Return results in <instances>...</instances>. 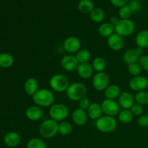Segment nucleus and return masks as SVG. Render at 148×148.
<instances>
[{
  "label": "nucleus",
  "instance_id": "8",
  "mask_svg": "<svg viewBox=\"0 0 148 148\" xmlns=\"http://www.w3.org/2000/svg\"><path fill=\"white\" fill-rule=\"evenodd\" d=\"M101 108H102L103 113L106 116H109L114 117L116 116H118L119 113L120 112V106L119 104L118 101L116 100L106 99L102 101L101 103Z\"/></svg>",
  "mask_w": 148,
  "mask_h": 148
},
{
  "label": "nucleus",
  "instance_id": "6",
  "mask_svg": "<svg viewBox=\"0 0 148 148\" xmlns=\"http://www.w3.org/2000/svg\"><path fill=\"white\" fill-rule=\"evenodd\" d=\"M69 108L62 103L53 104L49 109V116L51 119L57 122H61L66 119L69 116Z\"/></svg>",
  "mask_w": 148,
  "mask_h": 148
},
{
  "label": "nucleus",
  "instance_id": "9",
  "mask_svg": "<svg viewBox=\"0 0 148 148\" xmlns=\"http://www.w3.org/2000/svg\"><path fill=\"white\" fill-rule=\"evenodd\" d=\"M109 77L105 72H97L92 77V86L96 90L103 91L109 85Z\"/></svg>",
  "mask_w": 148,
  "mask_h": 148
},
{
  "label": "nucleus",
  "instance_id": "14",
  "mask_svg": "<svg viewBox=\"0 0 148 148\" xmlns=\"http://www.w3.org/2000/svg\"><path fill=\"white\" fill-rule=\"evenodd\" d=\"M134 102H135L134 96L130 92L124 91L121 92L118 98L119 104L123 109H130L131 107L134 105Z\"/></svg>",
  "mask_w": 148,
  "mask_h": 148
},
{
  "label": "nucleus",
  "instance_id": "7",
  "mask_svg": "<svg viewBox=\"0 0 148 148\" xmlns=\"http://www.w3.org/2000/svg\"><path fill=\"white\" fill-rule=\"evenodd\" d=\"M135 28V24L130 19L120 20L118 24L115 26V33L123 38L129 37L134 33Z\"/></svg>",
  "mask_w": 148,
  "mask_h": 148
},
{
  "label": "nucleus",
  "instance_id": "12",
  "mask_svg": "<svg viewBox=\"0 0 148 148\" xmlns=\"http://www.w3.org/2000/svg\"><path fill=\"white\" fill-rule=\"evenodd\" d=\"M129 86L130 89L136 92L145 90L148 88V79L142 75L133 77L130 80Z\"/></svg>",
  "mask_w": 148,
  "mask_h": 148
},
{
  "label": "nucleus",
  "instance_id": "11",
  "mask_svg": "<svg viewBox=\"0 0 148 148\" xmlns=\"http://www.w3.org/2000/svg\"><path fill=\"white\" fill-rule=\"evenodd\" d=\"M63 46L69 54H73L80 50L81 41L76 36H69L64 40Z\"/></svg>",
  "mask_w": 148,
  "mask_h": 148
},
{
  "label": "nucleus",
  "instance_id": "38",
  "mask_svg": "<svg viewBox=\"0 0 148 148\" xmlns=\"http://www.w3.org/2000/svg\"><path fill=\"white\" fill-rule=\"evenodd\" d=\"M138 63L140 65L143 70L145 71V72H148V55L143 54L140 57Z\"/></svg>",
  "mask_w": 148,
  "mask_h": 148
},
{
  "label": "nucleus",
  "instance_id": "32",
  "mask_svg": "<svg viewBox=\"0 0 148 148\" xmlns=\"http://www.w3.org/2000/svg\"><path fill=\"white\" fill-rule=\"evenodd\" d=\"M27 148H47L46 143L40 138H31L27 143Z\"/></svg>",
  "mask_w": 148,
  "mask_h": 148
},
{
  "label": "nucleus",
  "instance_id": "29",
  "mask_svg": "<svg viewBox=\"0 0 148 148\" xmlns=\"http://www.w3.org/2000/svg\"><path fill=\"white\" fill-rule=\"evenodd\" d=\"M14 63V57L8 53H2L0 54V67H10Z\"/></svg>",
  "mask_w": 148,
  "mask_h": 148
},
{
  "label": "nucleus",
  "instance_id": "40",
  "mask_svg": "<svg viewBox=\"0 0 148 148\" xmlns=\"http://www.w3.org/2000/svg\"><path fill=\"white\" fill-rule=\"evenodd\" d=\"M137 124L142 128L148 127V115H142L137 119Z\"/></svg>",
  "mask_w": 148,
  "mask_h": 148
},
{
  "label": "nucleus",
  "instance_id": "26",
  "mask_svg": "<svg viewBox=\"0 0 148 148\" xmlns=\"http://www.w3.org/2000/svg\"><path fill=\"white\" fill-rule=\"evenodd\" d=\"M134 115L130 109H122L118 114L119 121L124 124H128L132 122Z\"/></svg>",
  "mask_w": 148,
  "mask_h": 148
},
{
  "label": "nucleus",
  "instance_id": "18",
  "mask_svg": "<svg viewBox=\"0 0 148 148\" xmlns=\"http://www.w3.org/2000/svg\"><path fill=\"white\" fill-rule=\"evenodd\" d=\"M93 68H92V64L87 62V63H82L79 64L78 66L77 72V75H79V77L82 79H89L93 75Z\"/></svg>",
  "mask_w": 148,
  "mask_h": 148
},
{
  "label": "nucleus",
  "instance_id": "36",
  "mask_svg": "<svg viewBox=\"0 0 148 148\" xmlns=\"http://www.w3.org/2000/svg\"><path fill=\"white\" fill-rule=\"evenodd\" d=\"M130 110H131L133 115L135 116H140L143 115V113H144L143 106L140 105L137 103H134V105L131 107Z\"/></svg>",
  "mask_w": 148,
  "mask_h": 148
},
{
  "label": "nucleus",
  "instance_id": "20",
  "mask_svg": "<svg viewBox=\"0 0 148 148\" xmlns=\"http://www.w3.org/2000/svg\"><path fill=\"white\" fill-rule=\"evenodd\" d=\"M4 142L7 146L10 147H15L20 145L21 142L20 135L16 132H10L5 135Z\"/></svg>",
  "mask_w": 148,
  "mask_h": 148
},
{
  "label": "nucleus",
  "instance_id": "37",
  "mask_svg": "<svg viewBox=\"0 0 148 148\" xmlns=\"http://www.w3.org/2000/svg\"><path fill=\"white\" fill-rule=\"evenodd\" d=\"M127 5L130 7L132 12H137L141 9V1L140 0H130Z\"/></svg>",
  "mask_w": 148,
  "mask_h": 148
},
{
  "label": "nucleus",
  "instance_id": "1",
  "mask_svg": "<svg viewBox=\"0 0 148 148\" xmlns=\"http://www.w3.org/2000/svg\"><path fill=\"white\" fill-rule=\"evenodd\" d=\"M32 99L36 105L40 107H49L53 105L54 102V95L53 92L49 89L41 88L32 96Z\"/></svg>",
  "mask_w": 148,
  "mask_h": 148
},
{
  "label": "nucleus",
  "instance_id": "2",
  "mask_svg": "<svg viewBox=\"0 0 148 148\" xmlns=\"http://www.w3.org/2000/svg\"><path fill=\"white\" fill-rule=\"evenodd\" d=\"M66 93L69 100L72 101H79L86 97L88 89L82 82H74L70 84L66 91Z\"/></svg>",
  "mask_w": 148,
  "mask_h": 148
},
{
  "label": "nucleus",
  "instance_id": "4",
  "mask_svg": "<svg viewBox=\"0 0 148 148\" xmlns=\"http://www.w3.org/2000/svg\"><path fill=\"white\" fill-rule=\"evenodd\" d=\"M95 127L101 132L111 133L116 129L117 121L114 117L104 115L95 121Z\"/></svg>",
  "mask_w": 148,
  "mask_h": 148
},
{
  "label": "nucleus",
  "instance_id": "28",
  "mask_svg": "<svg viewBox=\"0 0 148 148\" xmlns=\"http://www.w3.org/2000/svg\"><path fill=\"white\" fill-rule=\"evenodd\" d=\"M92 66L96 72H103L106 67V62L101 56H98L93 59Z\"/></svg>",
  "mask_w": 148,
  "mask_h": 148
},
{
  "label": "nucleus",
  "instance_id": "42",
  "mask_svg": "<svg viewBox=\"0 0 148 148\" xmlns=\"http://www.w3.org/2000/svg\"><path fill=\"white\" fill-rule=\"evenodd\" d=\"M119 21H120V19L117 17H112L111 18V20H110V23H111L114 27L118 24Z\"/></svg>",
  "mask_w": 148,
  "mask_h": 148
},
{
  "label": "nucleus",
  "instance_id": "15",
  "mask_svg": "<svg viewBox=\"0 0 148 148\" xmlns=\"http://www.w3.org/2000/svg\"><path fill=\"white\" fill-rule=\"evenodd\" d=\"M108 46L111 50L119 51L121 50L124 46V40L122 36H119L116 33H114L107 38Z\"/></svg>",
  "mask_w": 148,
  "mask_h": 148
},
{
  "label": "nucleus",
  "instance_id": "16",
  "mask_svg": "<svg viewBox=\"0 0 148 148\" xmlns=\"http://www.w3.org/2000/svg\"><path fill=\"white\" fill-rule=\"evenodd\" d=\"M44 115V111L41 107L37 105L28 107L25 111V116L32 121H37L41 119Z\"/></svg>",
  "mask_w": 148,
  "mask_h": 148
},
{
  "label": "nucleus",
  "instance_id": "10",
  "mask_svg": "<svg viewBox=\"0 0 148 148\" xmlns=\"http://www.w3.org/2000/svg\"><path fill=\"white\" fill-rule=\"evenodd\" d=\"M143 51L144 49L140 47L128 49L123 54V62L127 65L130 64L137 63L140 57L143 55V52H144Z\"/></svg>",
  "mask_w": 148,
  "mask_h": 148
},
{
  "label": "nucleus",
  "instance_id": "5",
  "mask_svg": "<svg viewBox=\"0 0 148 148\" xmlns=\"http://www.w3.org/2000/svg\"><path fill=\"white\" fill-rule=\"evenodd\" d=\"M69 80L68 77L62 74L53 75L49 79V85L53 91L57 92H66L69 88Z\"/></svg>",
  "mask_w": 148,
  "mask_h": 148
},
{
  "label": "nucleus",
  "instance_id": "39",
  "mask_svg": "<svg viewBox=\"0 0 148 148\" xmlns=\"http://www.w3.org/2000/svg\"><path fill=\"white\" fill-rule=\"evenodd\" d=\"M78 102H79V103H78L79 108H80L81 109L85 110V111H87V110L88 109V108H89L91 104L90 100L88 98H87V97H85V98L81 99L80 101H78Z\"/></svg>",
  "mask_w": 148,
  "mask_h": 148
},
{
  "label": "nucleus",
  "instance_id": "34",
  "mask_svg": "<svg viewBox=\"0 0 148 148\" xmlns=\"http://www.w3.org/2000/svg\"><path fill=\"white\" fill-rule=\"evenodd\" d=\"M132 13V11L127 4L121 7L119 10V16L121 20H128L131 17Z\"/></svg>",
  "mask_w": 148,
  "mask_h": 148
},
{
  "label": "nucleus",
  "instance_id": "31",
  "mask_svg": "<svg viewBox=\"0 0 148 148\" xmlns=\"http://www.w3.org/2000/svg\"><path fill=\"white\" fill-rule=\"evenodd\" d=\"M72 132V126L69 122L66 121H61L59 123L58 132L63 136L69 135Z\"/></svg>",
  "mask_w": 148,
  "mask_h": 148
},
{
  "label": "nucleus",
  "instance_id": "3",
  "mask_svg": "<svg viewBox=\"0 0 148 148\" xmlns=\"http://www.w3.org/2000/svg\"><path fill=\"white\" fill-rule=\"evenodd\" d=\"M59 123L52 119L45 120L40 124L38 128V132L42 137L51 139L56 136L58 132Z\"/></svg>",
  "mask_w": 148,
  "mask_h": 148
},
{
  "label": "nucleus",
  "instance_id": "33",
  "mask_svg": "<svg viewBox=\"0 0 148 148\" xmlns=\"http://www.w3.org/2000/svg\"><path fill=\"white\" fill-rule=\"evenodd\" d=\"M136 103L142 106L148 105V92L147 90H143L137 92L134 96Z\"/></svg>",
  "mask_w": 148,
  "mask_h": 148
},
{
  "label": "nucleus",
  "instance_id": "17",
  "mask_svg": "<svg viewBox=\"0 0 148 148\" xmlns=\"http://www.w3.org/2000/svg\"><path fill=\"white\" fill-rule=\"evenodd\" d=\"M88 116L87 111L80 108H77L72 114V119L76 125L79 127L84 126L88 121Z\"/></svg>",
  "mask_w": 148,
  "mask_h": 148
},
{
  "label": "nucleus",
  "instance_id": "21",
  "mask_svg": "<svg viewBox=\"0 0 148 148\" xmlns=\"http://www.w3.org/2000/svg\"><path fill=\"white\" fill-rule=\"evenodd\" d=\"M38 86L39 84L37 79L36 78L30 77L28 78L25 81V82L24 89L26 94L27 95H30V96L32 97L39 90Z\"/></svg>",
  "mask_w": 148,
  "mask_h": 148
},
{
  "label": "nucleus",
  "instance_id": "30",
  "mask_svg": "<svg viewBox=\"0 0 148 148\" xmlns=\"http://www.w3.org/2000/svg\"><path fill=\"white\" fill-rule=\"evenodd\" d=\"M75 56H76L77 59L79 64L87 63L90 59L91 53L90 51L88 49H80L77 53H76Z\"/></svg>",
  "mask_w": 148,
  "mask_h": 148
},
{
  "label": "nucleus",
  "instance_id": "24",
  "mask_svg": "<svg viewBox=\"0 0 148 148\" xmlns=\"http://www.w3.org/2000/svg\"><path fill=\"white\" fill-rule=\"evenodd\" d=\"M121 94V90L117 85H108V88L104 90V95L106 99L116 100Z\"/></svg>",
  "mask_w": 148,
  "mask_h": 148
},
{
  "label": "nucleus",
  "instance_id": "27",
  "mask_svg": "<svg viewBox=\"0 0 148 148\" xmlns=\"http://www.w3.org/2000/svg\"><path fill=\"white\" fill-rule=\"evenodd\" d=\"M91 20L95 23H102L105 19V12L102 9L94 8V10L90 14Z\"/></svg>",
  "mask_w": 148,
  "mask_h": 148
},
{
  "label": "nucleus",
  "instance_id": "41",
  "mask_svg": "<svg viewBox=\"0 0 148 148\" xmlns=\"http://www.w3.org/2000/svg\"><path fill=\"white\" fill-rule=\"evenodd\" d=\"M110 1H111V3L114 7L121 8L123 6L127 5V3L128 0H110Z\"/></svg>",
  "mask_w": 148,
  "mask_h": 148
},
{
  "label": "nucleus",
  "instance_id": "23",
  "mask_svg": "<svg viewBox=\"0 0 148 148\" xmlns=\"http://www.w3.org/2000/svg\"><path fill=\"white\" fill-rule=\"evenodd\" d=\"M135 43L137 47L145 49L148 48V30L139 32L135 37Z\"/></svg>",
  "mask_w": 148,
  "mask_h": 148
},
{
  "label": "nucleus",
  "instance_id": "22",
  "mask_svg": "<svg viewBox=\"0 0 148 148\" xmlns=\"http://www.w3.org/2000/svg\"><path fill=\"white\" fill-rule=\"evenodd\" d=\"M98 32L101 37L108 38L115 33V27L111 23H103L99 26Z\"/></svg>",
  "mask_w": 148,
  "mask_h": 148
},
{
  "label": "nucleus",
  "instance_id": "25",
  "mask_svg": "<svg viewBox=\"0 0 148 148\" xmlns=\"http://www.w3.org/2000/svg\"><path fill=\"white\" fill-rule=\"evenodd\" d=\"M77 8L82 14H90L94 10V4L91 0H80L78 2Z\"/></svg>",
  "mask_w": 148,
  "mask_h": 148
},
{
  "label": "nucleus",
  "instance_id": "13",
  "mask_svg": "<svg viewBox=\"0 0 148 148\" xmlns=\"http://www.w3.org/2000/svg\"><path fill=\"white\" fill-rule=\"evenodd\" d=\"M61 66L66 72H74L77 69L79 63L76 56L73 54H68L61 59Z\"/></svg>",
  "mask_w": 148,
  "mask_h": 148
},
{
  "label": "nucleus",
  "instance_id": "35",
  "mask_svg": "<svg viewBox=\"0 0 148 148\" xmlns=\"http://www.w3.org/2000/svg\"><path fill=\"white\" fill-rule=\"evenodd\" d=\"M142 68L139 63H133L128 65V72L132 76L136 77L140 75L142 72Z\"/></svg>",
  "mask_w": 148,
  "mask_h": 148
},
{
  "label": "nucleus",
  "instance_id": "19",
  "mask_svg": "<svg viewBox=\"0 0 148 148\" xmlns=\"http://www.w3.org/2000/svg\"><path fill=\"white\" fill-rule=\"evenodd\" d=\"M86 111L88 117L91 119L95 120V121L101 118L103 114L102 111V108H101V105L96 102L91 103L90 106V107Z\"/></svg>",
  "mask_w": 148,
  "mask_h": 148
}]
</instances>
